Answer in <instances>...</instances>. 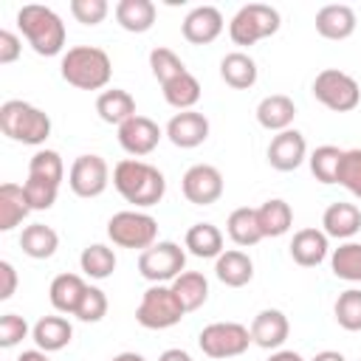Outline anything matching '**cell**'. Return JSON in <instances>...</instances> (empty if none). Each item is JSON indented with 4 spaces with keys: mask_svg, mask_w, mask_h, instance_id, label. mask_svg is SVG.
Masks as SVG:
<instances>
[{
    "mask_svg": "<svg viewBox=\"0 0 361 361\" xmlns=\"http://www.w3.org/2000/svg\"><path fill=\"white\" fill-rule=\"evenodd\" d=\"M113 186L135 209H149V206L161 203V197L166 192V178L158 166H152L147 161L124 158L113 166Z\"/></svg>",
    "mask_w": 361,
    "mask_h": 361,
    "instance_id": "6da1fadb",
    "label": "cell"
},
{
    "mask_svg": "<svg viewBox=\"0 0 361 361\" xmlns=\"http://www.w3.org/2000/svg\"><path fill=\"white\" fill-rule=\"evenodd\" d=\"M59 71L62 79L79 90H102L113 76V62L107 51L96 45H73L65 51Z\"/></svg>",
    "mask_w": 361,
    "mask_h": 361,
    "instance_id": "7a4b0ae2",
    "label": "cell"
},
{
    "mask_svg": "<svg viewBox=\"0 0 361 361\" xmlns=\"http://www.w3.org/2000/svg\"><path fill=\"white\" fill-rule=\"evenodd\" d=\"M17 25L23 31V37L28 39V45L39 54V56H56L65 48V23L62 17L39 3H28L17 11Z\"/></svg>",
    "mask_w": 361,
    "mask_h": 361,
    "instance_id": "3957f363",
    "label": "cell"
},
{
    "mask_svg": "<svg viewBox=\"0 0 361 361\" xmlns=\"http://www.w3.org/2000/svg\"><path fill=\"white\" fill-rule=\"evenodd\" d=\"M0 130L11 141L39 147L51 135V118L45 110H39L23 99H8L0 104Z\"/></svg>",
    "mask_w": 361,
    "mask_h": 361,
    "instance_id": "277c9868",
    "label": "cell"
},
{
    "mask_svg": "<svg viewBox=\"0 0 361 361\" xmlns=\"http://www.w3.org/2000/svg\"><path fill=\"white\" fill-rule=\"evenodd\" d=\"M107 237L118 248L147 251L158 240V220L152 214H147V212L124 209V212H116L107 220Z\"/></svg>",
    "mask_w": 361,
    "mask_h": 361,
    "instance_id": "5b68a950",
    "label": "cell"
},
{
    "mask_svg": "<svg viewBox=\"0 0 361 361\" xmlns=\"http://www.w3.org/2000/svg\"><path fill=\"white\" fill-rule=\"evenodd\" d=\"M186 316V307L175 296L172 285H149L135 307V322L147 330H166L175 327Z\"/></svg>",
    "mask_w": 361,
    "mask_h": 361,
    "instance_id": "8992f818",
    "label": "cell"
},
{
    "mask_svg": "<svg viewBox=\"0 0 361 361\" xmlns=\"http://www.w3.org/2000/svg\"><path fill=\"white\" fill-rule=\"evenodd\" d=\"M279 23H282V20H279V11H276L274 6L248 3V6H243V8L231 17V23H228V37H231L234 45L248 48V45H254V42H259V39L276 34V31H279Z\"/></svg>",
    "mask_w": 361,
    "mask_h": 361,
    "instance_id": "52a82bcc",
    "label": "cell"
},
{
    "mask_svg": "<svg viewBox=\"0 0 361 361\" xmlns=\"http://www.w3.org/2000/svg\"><path fill=\"white\" fill-rule=\"evenodd\" d=\"M313 96L333 113H350L361 102V87L350 73L338 68H324L313 79Z\"/></svg>",
    "mask_w": 361,
    "mask_h": 361,
    "instance_id": "ba28073f",
    "label": "cell"
},
{
    "mask_svg": "<svg viewBox=\"0 0 361 361\" xmlns=\"http://www.w3.org/2000/svg\"><path fill=\"white\" fill-rule=\"evenodd\" d=\"M186 268V251L178 243H155L138 254V274L152 285L175 282Z\"/></svg>",
    "mask_w": 361,
    "mask_h": 361,
    "instance_id": "9c48e42d",
    "label": "cell"
},
{
    "mask_svg": "<svg viewBox=\"0 0 361 361\" xmlns=\"http://www.w3.org/2000/svg\"><path fill=\"white\" fill-rule=\"evenodd\" d=\"M197 344L209 358H234L248 350L251 330L240 322H212L200 330Z\"/></svg>",
    "mask_w": 361,
    "mask_h": 361,
    "instance_id": "30bf717a",
    "label": "cell"
},
{
    "mask_svg": "<svg viewBox=\"0 0 361 361\" xmlns=\"http://www.w3.org/2000/svg\"><path fill=\"white\" fill-rule=\"evenodd\" d=\"M110 183V166L102 155L85 152L68 169V186L76 197H99Z\"/></svg>",
    "mask_w": 361,
    "mask_h": 361,
    "instance_id": "8fae6325",
    "label": "cell"
},
{
    "mask_svg": "<svg viewBox=\"0 0 361 361\" xmlns=\"http://www.w3.org/2000/svg\"><path fill=\"white\" fill-rule=\"evenodd\" d=\"M180 189H183V197L189 203H195V206H212L223 195V175L212 164H195V166H189L183 172Z\"/></svg>",
    "mask_w": 361,
    "mask_h": 361,
    "instance_id": "7c38bea8",
    "label": "cell"
},
{
    "mask_svg": "<svg viewBox=\"0 0 361 361\" xmlns=\"http://www.w3.org/2000/svg\"><path fill=\"white\" fill-rule=\"evenodd\" d=\"M161 135H164L161 127H158L152 118H147V116H133L130 121H124V124L118 127V144H121V149H124L127 155H133V158L149 155V152L158 147Z\"/></svg>",
    "mask_w": 361,
    "mask_h": 361,
    "instance_id": "4fadbf2b",
    "label": "cell"
},
{
    "mask_svg": "<svg viewBox=\"0 0 361 361\" xmlns=\"http://www.w3.org/2000/svg\"><path fill=\"white\" fill-rule=\"evenodd\" d=\"M307 158V141L299 130H282L268 144V164L279 172H293Z\"/></svg>",
    "mask_w": 361,
    "mask_h": 361,
    "instance_id": "5bb4252c",
    "label": "cell"
},
{
    "mask_svg": "<svg viewBox=\"0 0 361 361\" xmlns=\"http://www.w3.org/2000/svg\"><path fill=\"white\" fill-rule=\"evenodd\" d=\"M183 39L192 45H209L223 31V14L214 6H195L180 23Z\"/></svg>",
    "mask_w": 361,
    "mask_h": 361,
    "instance_id": "9a60e30c",
    "label": "cell"
},
{
    "mask_svg": "<svg viewBox=\"0 0 361 361\" xmlns=\"http://www.w3.org/2000/svg\"><path fill=\"white\" fill-rule=\"evenodd\" d=\"M166 138L180 147V149H192L200 147L209 138V118L197 110H180L169 118L166 124Z\"/></svg>",
    "mask_w": 361,
    "mask_h": 361,
    "instance_id": "2e32d148",
    "label": "cell"
},
{
    "mask_svg": "<svg viewBox=\"0 0 361 361\" xmlns=\"http://www.w3.org/2000/svg\"><path fill=\"white\" fill-rule=\"evenodd\" d=\"M251 341L262 350H279L290 333V324H288V316L276 307H265L254 316L251 322Z\"/></svg>",
    "mask_w": 361,
    "mask_h": 361,
    "instance_id": "e0dca14e",
    "label": "cell"
},
{
    "mask_svg": "<svg viewBox=\"0 0 361 361\" xmlns=\"http://www.w3.org/2000/svg\"><path fill=\"white\" fill-rule=\"evenodd\" d=\"M322 231L327 237H336V240H350L361 231V209L355 203H344V200H336L324 209L322 214Z\"/></svg>",
    "mask_w": 361,
    "mask_h": 361,
    "instance_id": "ac0fdd59",
    "label": "cell"
},
{
    "mask_svg": "<svg viewBox=\"0 0 361 361\" xmlns=\"http://www.w3.org/2000/svg\"><path fill=\"white\" fill-rule=\"evenodd\" d=\"M316 31L324 39H347L355 31V11L347 3H327L316 11Z\"/></svg>",
    "mask_w": 361,
    "mask_h": 361,
    "instance_id": "d6986e66",
    "label": "cell"
},
{
    "mask_svg": "<svg viewBox=\"0 0 361 361\" xmlns=\"http://www.w3.org/2000/svg\"><path fill=\"white\" fill-rule=\"evenodd\" d=\"M293 118H296V104L285 93H271L257 104V121H259V127H265L271 133L290 130Z\"/></svg>",
    "mask_w": 361,
    "mask_h": 361,
    "instance_id": "ffe728a7",
    "label": "cell"
},
{
    "mask_svg": "<svg viewBox=\"0 0 361 361\" xmlns=\"http://www.w3.org/2000/svg\"><path fill=\"white\" fill-rule=\"evenodd\" d=\"M330 245H327V234L319 228H299L290 240V257L296 265L302 268H313L319 262H324Z\"/></svg>",
    "mask_w": 361,
    "mask_h": 361,
    "instance_id": "44dd1931",
    "label": "cell"
},
{
    "mask_svg": "<svg viewBox=\"0 0 361 361\" xmlns=\"http://www.w3.org/2000/svg\"><path fill=\"white\" fill-rule=\"evenodd\" d=\"M214 274H217V279H220L223 285H228V288H243V285H248V282L254 279V262H251V257H248L245 251L228 248V251H223V254L217 257Z\"/></svg>",
    "mask_w": 361,
    "mask_h": 361,
    "instance_id": "7402d4cb",
    "label": "cell"
},
{
    "mask_svg": "<svg viewBox=\"0 0 361 361\" xmlns=\"http://www.w3.org/2000/svg\"><path fill=\"white\" fill-rule=\"evenodd\" d=\"M31 338L37 344V350H45V353H56L62 347L71 344L73 338V327L65 316H42L34 327H31Z\"/></svg>",
    "mask_w": 361,
    "mask_h": 361,
    "instance_id": "603a6c76",
    "label": "cell"
},
{
    "mask_svg": "<svg viewBox=\"0 0 361 361\" xmlns=\"http://www.w3.org/2000/svg\"><path fill=\"white\" fill-rule=\"evenodd\" d=\"M96 113H99V118L104 124H116V127H121L124 121H130L133 116H138L135 113V99L127 90H121V87L102 90L99 99H96Z\"/></svg>",
    "mask_w": 361,
    "mask_h": 361,
    "instance_id": "cb8c5ba5",
    "label": "cell"
},
{
    "mask_svg": "<svg viewBox=\"0 0 361 361\" xmlns=\"http://www.w3.org/2000/svg\"><path fill=\"white\" fill-rule=\"evenodd\" d=\"M85 290H87V282L79 274H59V276H54V282L48 288V299L59 313H71L73 316L79 302H82V296H85Z\"/></svg>",
    "mask_w": 361,
    "mask_h": 361,
    "instance_id": "d4e9b609",
    "label": "cell"
},
{
    "mask_svg": "<svg viewBox=\"0 0 361 361\" xmlns=\"http://www.w3.org/2000/svg\"><path fill=\"white\" fill-rule=\"evenodd\" d=\"M113 11H116L118 25L124 31H130V34L149 31L152 23H155V14H158V8H155L152 0H118Z\"/></svg>",
    "mask_w": 361,
    "mask_h": 361,
    "instance_id": "484cf974",
    "label": "cell"
},
{
    "mask_svg": "<svg viewBox=\"0 0 361 361\" xmlns=\"http://www.w3.org/2000/svg\"><path fill=\"white\" fill-rule=\"evenodd\" d=\"M220 76L234 90H248L257 82V62L245 51H231L220 59Z\"/></svg>",
    "mask_w": 361,
    "mask_h": 361,
    "instance_id": "4316f807",
    "label": "cell"
},
{
    "mask_svg": "<svg viewBox=\"0 0 361 361\" xmlns=\"http://www.w3.org/2000/svg\"><path fill=\"white\" fill-rule=\"evenodd\" d=\"M183 245L189 248V254L200 257V259H217L223 254V231L214 223H195L186 231Z\"/></svg>",
    "mask_w": 361,
    "mask_h": 361,
    "instance_id": "83f0119b",
    "label": "cell"
},
{
    "mask_svg": "<svg viewBox=\"0 0 361 361\" xmlns=\"http://www.w3.org/2000/svg\"><path fill=\"white\" fill-rule=\"evenodd\" d=\"M20 248L31 259H48L59 248V234L51 226H45V223H31L20 234Z\"/></svg>",
    "mask_w": 361,
    "mask_h": 361,
    "instance_id": "f1b7e54d",
    "label": "cell"
},
{
    "mask_svg": "<svg viewBox=\"0 0 361 361\" xmlns=\"http://www.w3.org/2000/svg\"><path fill=\"white\" fill-rule=\"evenodd\" d=\"M31 206L25 197V189L17 183H3L0 186V231H11L28 217Z\"/></svg>",
    "mask_w": 361,
    "mask_h": 361,
    "instance_id": "f546056e",
    "label": "cell"
},
{
    "mask_svg": "<svg viewBox=\"0 0 361 361\" xmlns=\"http://www.w3.org/2000/svg\"><path fill=\"white\" fill-rule=\"evenodd\" d=\"M257 223L262 237H282L293 223V209L282 197H271L257 209Z\"/></svg>",
    "mask_w": 361,
    "mask_h": 361,
    "instance_id": "4dcf8cb0",
    "label": "cell"
},
{
    "mask_svg": "<svg viewBox=\"0 0 361 361\" xmlns=\"http://www.w3.org/2000/svg\"><path fill=\"white\" fill-rule=\"evenodd\" d=\"M226 231H228L231 243L240 245V248L257 245L262 240V231H259V223H257V209H248V206L234 209L226 220Z\"/></svg>",
    "mask_w": 361,
    "mask_h": 361,
    "instance_id": "1f68e13d",
    "label": "cell"
},
{
    "mask_svg": "<svg viewBox=\"0 0 361 361\" xmlns=\"http://www.w3.org/2000/svg\"><path fill=\"white\" fill-rule=\"evenodd\" d=\"M169 285H172L175 296L180 299V305L186 307V313L203 307V302L209 299V279H206L200 271H183V274H180L175 282H169Z\"/></svg>",
    "mask_w": 361,
    "mask_h": 361,
    "instance_id": "d6a6232c",
    "label": "cell"
},
{
    "mask_svg": "<svg viewBox=\"0 0 361 361\" xmlns=\"http://www.w3.org/2000/svg\"><path fill=\"white\" fill-rule=\"evenodd\" d=\"M161 90H164L166 104L175 107L178 113H180V110H192V107L200 102V82H197L189 71L180 73V76H175L172 82L161 85Z\"/></svg>",
    "mask_w": 361,
    "mask_h": 361,
    "instance_id": "836d02e7",
    "label": "cell"
},
{
    "mask_svg": "<svg viewBox=\"0 0 361 361\" xmlns=\"http://www.w3.org/2000/svg\"><path fill=\"white\" fill-rule=\"evenodd\" d=\"M330 268L344 282H361V243H341L330 257Z\"/></svg>",
    "mask_w": 361,
    "mask_h": 361,
    "instance_id": "e575fe53",
    "label": "cell"
},
{
    "mask_svg": "<svg viewBox=\"0 0 361 361\" xmlns=\"http://www.w3.org/2000/svg\"><path fill=\"white\" fill-rule=\"evenodd\" d=\"M79 265H82L85 276H90V279H107L116 271V254L104 243H93L82 251Z\"/></svg>",
    "mask_w": 361,
    "mask_h": 361,
    "instance_id": "d590c367",
    "label": "cell"
},
{
    "mask_svg": "<svg viewBox=\"0 0 361 361\" xmlns=\"http://www.w3.org/2000/svg\"><path fill=\"white\" fill-rule=\"evenodd\" d=\"M341 155L344 149L333 147V144H324V147H316L310 152V172L319 183H336V172H338V164H341Z\"/></svg>",
    "mask_w": 361,
    "mask_h": 361,
    "instance_id": "8d00e7d4",
    "label": "cell"
},
{
    "mask_svg": "<svg viewBox=\"0 0 361 361\" xmlns=\"http://www.w3.org/2000/svg\"><path fill=\"white\" fill-rule=\"evenodd\" d=\"M28 175L31 178H42V180H51V183H62L65 178V164H62V155L56 149H37L28 161Z\"/></svg>",
    "mask_w": 361,
    "mask_h": 361,
    "instance_id": "74e56055",
    "label": "cell"
},
{
    "mask_svg": "<svg viewBox=\"0 0 361 361\" xmlns=\"http://www.w3.org/2000/svg\"><path fill=\"white\" fill-rule=\"evenodd\" d=\"M333 313H336L338 327H344L350 333H358L361 330V290L358 288H347L344 293H338Z\"/></svg>",
    "mask_w": 361,
    "mask_h": 361,
    "instance_id": "f35d334b",
    "label": "cell"
},
{
    "mask_svg": "<svg viewBox=\"0 0 361 361\" xmlns=\"http://www.w3.org/2000/svg\"><path fill=\"white\" fill-rule=\"evenodd\" d=\"M149 68H152V76H155L161 85H166V82H172L175 76L186 73L183 59H180L172 48H164V45H158V48L149 51Z\"/></svg>",
    "mask_w": 361,
    "mask_h": 361,
    "instance_id": "ab89813d",
    "label": "cell"
},
{
    "mask_svg": "<svg viewBox=\"0 0 361 361\" xmlns=\"http://www.w3.org/2000/svg\"><path fill=\"white\" fill-rule=\"evenodd\" d=\"M336 183H341L350 195L361 197V149H344L336 172Z\"/></svg>",
    "mask_w": 361,
    "mask_h": 361,
    "instance_id": "60d3db41",
    "label": "cell"
},
{
    "mask_svg": "<svg viewBox=\"0 0 361 361\" xmlns=\"http://www.w3.org/2000/svg\"><path fill=\"white\" fill-rule=\"evenodd\" d=\"M23 189H25V197H28L31 212H45V209H51V206L56 203V195H59V186H56V183L42 180V178H31V175H28V180L23 183Z\"/></svg>",
    "mask_w": 361,
    "mask_h": 361,
    "instance_id": "b9f144b4",
    "label": "cell"
},
{
    "mask_svg": "<svg viewBox=\"0 0 361 361\" xmlns=\"http://www.w3.org/2000/svg\"><path fill=\"white\" fill-rule=\"evenodd\" d=\"M73 316L79 322H102L107 316V296H104V290L96 288V285H87V290H85V296H82V302H79Z\"/></svg>",
    "mask_w": 361,
    "mask_h": 361,
    "instance_id": "7bdbcfd3",
    "label": "cell"
},
{
    "mask_svg": "<svg viewBox=\"0 0 361 361\" xmlns=\"http://www.w3.org/2000/svg\"><path fill=\"white\" fill-rule=\"evenodd\" d=\"M110 11L107 0H71V14L82 25H99Z\"/></svg>",
    "mask_w": 361,
    "mask_h": 361,
    "instance_id": "ee69618b",
    "label": "cell"
},
{
    "mask_svg": "<svg viewBox=\"0 0 361 361\" xmlns=\"http://www.w3.org/2000/svg\"><path fill=\"white\" fill-rule=\"evenodd\" d=\"M25 336H28V324H25L23 316H17V313H3L0 316V347L8 350L14 344H20Z\"/></svg>",
    "mask_w": 361,
    "mask_h": 361,
    "instance_id": "f6af8a7d",
    "label": "cell"
},
{
    "mask_svg": "<svg viewBox=\"0 0 361 361\" xmlns=\"http://www.w3.org/2000/svg\"><path fill=\"white\" fill-rule=\"evenodd\" d=\"M20 51H23L20 37H17L14 31H0V65H11V62H17Z\"/></svg>",
    "mask_w": 361,
    "mask_h": 361,
    "instance_id": "bcb514c9",
    "label": "cell"
},
{
    "mask_svg": "<svg viewBox=\"0 0 361 361\" xmlns=\"http://www.w3.org/2000/svg\"><path fill=\"white\" fill-rule=\"evenodd\" d=\"M14 290H17V271H14V265L8 259H3L0 262V299L3 302L11 299Z\"/></svg>",
    "mask_w": 361,
    "mask_h": 361,
    "instance_id": "7dc6e473",
    "label": "cell"
},
{
    "mask_svg": "<svg viewBox=\"0 0 361 361\" xmlns=\"http://www.w3.org/2000/svg\"><path fill=\"white\" fill-rule=\"evenodd\" d=\"M158 361H192V355L186 350H180V347H169V350H164L158 355Z\"/></svg>",
    "mask_w": 361,
    "mask_h": 361,
    "instance_id": "c3c4849f",
    "label": "cell"
},
{
    "mask_svg": "<svg viewBox=\"0 0 361 361\" xmlns=\"http://www.w3.org/2000/svg\"><path fill=\"white\" fill-rule=\"evenodd\" d=\"M17 361H51V358H48L45 350H23V353L17 355Z\"/></svg>",
    "mask_w": 361,
    "mask_h": 361,
    "instance_id": "681fc988",
    "label": "cell"
},
{
    "mask_svg": "<svg viewBox=\"0 0 361 361\" xmlns=\"http://www.w3.org/2000/svg\"><path fill=\"white\" fill-rule=\"evenodd\" d=\"M268 361H305V358L299 353H293V350H276V353H271Z\"/></svg>",
    "mask_w": 361,
    "mask_h": 361,
    "instance_id": "f907efd6",
    "label": "cell"
},
{
    "mask_svg": "<svg viewBox=\"0 0 361 361\" xmlns=\"http://www.w3.org/2000/svg\"><path fill=\"white\" fill-rule=\"evenodd\" d=\"M313 361H347V358L341 353H336V350H322V353L313 355Z\"/></svg>",
    "mask_w": 361,
    "mask_h": 361,
    "instance_id": "816d5d0a",
    "label": "cell"
},
{
    "mask_svg": "<svg viewBox=\"0 0 361 361\" xmlns=\"http://www.w3.org/2000/svg\"><path fill=\"white\" fill-rule=\"evenodd\" d=\"M110 361H147L141 353H133V350H127V353H118V355H113Z\"/></svg>",
    "mask_w": 361,
    "mask_h": 361,
    "instance_id": "f5cc1de1",
    "label": "cell"
},
{
    "mask_svg": "<svg viewBox=\"0 0 361 361\" xmlns=\"http://www.w3.org/2000/svg\"><path fill=\"white\" fill-rule=\"evenodd\" d=\"M358 361H361V358H358Z\"/></svg>",
    "mask_w": 361,
    "mask_h": 361,
    "instance_id": "db71d44e",
    "label": "cell"
}]
</instances>
